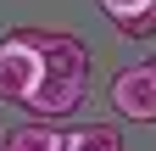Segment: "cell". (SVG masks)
I'll return each instance as SVG.
<instances>
[{
    "label": "cell",
    "instance_id": "obj_4",
    "mask_svg": "<svg viewBox=\"0 0 156 151\" xmlns=\"http://www.w3.org/2000/svg\"><path fill=\"white\" fill-rule=\"evenodd\" d=\"M39 56H45V73H56V79H89V45L78 34L39 28Z\"/></svg>",
    "mask_w": 156,
    "mask_h": 151
},
{
    "label": "cell",
    "instance_id": "obj_8",
    "mask_svg": "<svg viewBox=\"0 0 156 151\" xmlns=\"http://www.w3.org/2000/svg\"><path fill=\"white\" fill-rule=\"evenodd\" d=\"M145 67H151V79H156V62H145Z\"/></svg>",
    "mask_w": 156,
    "mask_h": 151
},
{
    "label": "cell",
    "instance_id": "obj_6",
    "mask_svg": "<svg viewBox=\"0 0 156 151\" xmlns=\"http://www.w3.org/2000/svg\"><path fill=\"white\" fill-rule=\"evenodd\" d=\"M0 151H62V129L56 123H23V129L6 134Z\"/></svg>",
    "mask_w": 156,
    "mask_h": 151
},
{
    "label": "cell",
    "instance_id": "obj_5",
    "mask_svg": "<svg viewBox=\"0 0 156 151\" xmlns=\"http://www.w3.org/2000/svg\"><path fill=\"white\" fill-rule=\"evenodd\" d=\"M62 151H123L117 123H73L62 134Z\"/></svg>",
    "mask_w": 156,
    "mask_h": 151
},
{
    "label": "cell",
    "instance_id": "obj_9",
    "mask_svg": "<svg viewBox=\"0 0 156 151\" xmlns=\"http://www.w3.org/2000/svg\"><path fill=\"white\" fill-rule=\"evenodd\" d=\"M0 145H6V134H0Z\"/></svg>",
    "mask_w": 156,
    "mask_h": 151
},
{
    "label": "cell",
    "instance_id": "obj_2",
    "mask_svg": "<svg viewBox=\"0 0 156 151\" xmlns=\"http://www.w3.org/2000/svg\"><path fill=\"white\" fill-rule=\"evenodd\" d=\"M112 112L117 118H128V123H156V79H151V67H123L112 79Z\"/></svg>",
    "mask_w": 156,
    "mask_h": 151
},
{
    "label": "cell",
    "instance_id": "obj_7",
    "mask_svg": "<svg viewBox=\"0 0 156 151\" xmlns=\"http://www.w3.org/2000/svg\"><path fill=\"white\" fill-rule=\"evenodd\" d=\"M95 6H101V11L112 17V23H117V28H128L134 17H145V11L156 6V0H95Z\"/></svg>",
    "mask_w": 156,
    "mask_h": 151
},
{
    "label": "cell",
    "instance_id": "obj_1",
    "mask_svg": "<svg viewBox=\"0 0 156 151\" xmlns=\"http://www.w3.org/2000/svg\"><path fill=\"white\" fill-rule=\"evenodd\" d=\"M39 79H45V56L11 28L6 39H0V101L28 106V95L39 90Z\"/></svg>",
    "mask_w": 156,
    "mask_h": 151
},
{
    "label": "cell",
    "instance_id": "obj_3",
    "mask_svg": "<svg viewBox=\"0 0 156 151\" xmlns=\"http://www.w3.org/2000/svg\"><path fill=\"white\" fill-rule=\"evenodd\" d=\"M89 95V79H56V73H45L39 79V90L28 95V112L34 123H50V118H67V112H78Z\"/></svg>",
    "mask_w": 156,
    "mask_h": 151
}]
</instances>
